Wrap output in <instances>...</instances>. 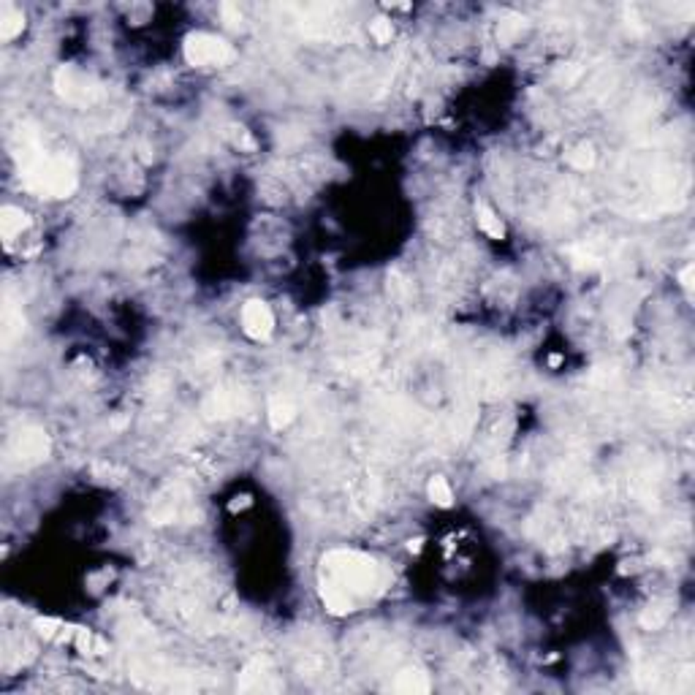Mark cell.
Listing matches in <instances>:
<instances>
[{
  "instance_id": "cell-4",
  "label": "cell",
  "mask_w": 695,
  "mask_h": 695,
  "mask_svg": "<svg viewBox=\"0 0 695 695\" xmlns=\"http://www.w3.org/2000/svg\"><path fill=\"white\" fill-rule=\"evenodd\" d=\"M55 90L60 98H65V101H71V104H82V106L98 101V95H101V87L93 84L90 79H84L82 74H76L74 68H60V71H57Z\"/></svg>"
},
{
  "instance_id": "cell-12",
  "label": "cell",
  "mask_w": 695,
  "mask_h": 695,
  "mask_svg": "<svg viewBox=\"0 0 695 695\" xmlns=\"http://www.w3.org/2000/svg\"><path fill=\"white\" fill-rule=\"evenodd\" d=\"M76 646H79L82 655H104L106 652V641L90 633V630H79L76 633Z\"/></svg>"
},
{
  "instance_id": "cell-18",
  "label": "cell",
  "mask_w": 695,
  "mask_h": 695,
  "mask_svg": "<svg viewBox=\"0 0 695 695\" xmlns=\"http://www.w3.org/2000/svg\"><path fill=\"white\" fill-rule=\"evenodd\" d=\"M220 14H223L226 25H231V27H237V25L242 22V14H239V8H237L234 3H223V6H220Z\"/></svg>"
},
{
  "instance_id": "cell-1",
  "label": "cell",
  "mask_w": 695,
  "mask_h": 695,
  "mask_svg": "<svg viewBox=\"0 0 695 695\" xmlns=\"http://www.w3.org/2000/svg\"><path fill=\"white\" fill-rule=\"evenodd\" d=\"M22 166V182L46 199H65L76 188V169L65 155H44L38 150L36 133L22 131V147L17 152Z\"/></svg>"
},
{
  "instance_id": "cell-10",
  "label": "cell",
  "mask_w": 695,
  "mask_h": 695,
  "mask_svg": "<svg viewBox=\"0 0 695 695\" xmlns=\"http://www.w3.org/2000/svg\"><path fill=\"white\" fill-rule=\"evenodd\" d=\"M294 405L288 402V399H280V396H275L272 402H269V421H272V427L275 430H282V427H288L291 421H294Z\"/></svg>"
},
{
  "instance_id": "cell-14",
  "label": "cell",
  "mask_w": 695,
  "mask_h": 695,
  "mask_svg": "<svg viewBox=\"0 0 695 695\" xmlns=\"http://www.w3.org/2000/svg\"><path fill=\"white\" fill-rule=\"evenodd\" d=\"M430 497H432L434 503L437 506H443V508H449L451 506V500H453V491H451V487H449V481L446 478H440V475H434L432 481H430Z\"/></svg>"
},
{
  "instance_id": "cell-5",
  "label": "cell",
  "mask_w": 695,
  "mask_h": 695,
  "mask_svg": "<svg viewBox=\"0 0 695 695\" xmlns=\"http://www.w3.org/2000/svg\"><path fill=\"white\" fill-rule=\"evenodd\" d=\"M11 453L17 456L22 465H36L41 459H46L49 453V437L38 427H25L14 434L11 440Z\"/></svg>"
},
{
  "instance_id": "cell-16",
  "label": "cell",
  "mask_w": 695,
  "mask_h": 695,
  "mask_svg": "<svg viewBox=\"0 0 695 695\" xmlns=\"http://www.w3.org/2000/svg\"><path fill=\"white\" fill-rule=\"evenodd\" d=\"M370 33H372V38H375L377 44H389L392 41V22L389 19H375L370 25Z\"/></svg>"
},
{
  "instance_id": "cell-20",
  "label": "cell",
  "mask_w": 695,
  "mask_h": 695,
  "mask_svg": "<svg viewBox=\"0 0 695 695\" xmlns=\"http://www.w3.org/2000/svg\"><path fill=\"white\" fill-rule=\"evenodd\" d=\"M682 285H684V291H687V294L693 291V266H687V269L682 272Z\"/></svg>"
},
{
  "instance_id": "cell-19",
  "label": "cell",
  "mask_w": 695,
  "mask_h": 695,
  "mask_svg": "<svg viewBox=\"0 0 695 695\" xmlns=\"http://www.w3.org/2000/svg\"><path fill=\"white\" fill-rule=\"evenodd\" d=\"M36 627H38V633H41L44 639H55L57 627H63V625H60L57 620H38Z\"/></svg>"
},
{
  "instance_id": "cell-15",
  "label": "cell",
  "mask_w": 695,
  "mask_h": 695,
  "mask_svg": "<svg viewBox=\"0 0 695 695\" xmlns=\"http://www.w3.org/2000/svg\"><path fill=\"white\" fill-rule=\"evenodd\" d=\"M568 161H570V166H576V169H592V163H595V155L589 147H576V150L568 152Z\"/></svg>"
},
{
  "instance_id": "cell-11",
  "label": "cell",
  "mask_w": 695,
  "mask_h": 695,
  "mask_svg": "<svg viewBox=\"0 0 695 695\" xmlns=\"http://www.w3.org/2000/svg\"><path fill=\"white\" fill-rule=\"evenodd\" d=\"M25 27V17L19 14L17 8H3L0 14V38H14L17 33H22Z\"/></svg>"
},
{
  "instance_id": "cell-8",
  "label": "cell",
  "mask_w": 695,
  "mask_h": 695,
  "mask_svg": "<svg viewBox=\"0 0 695 695\" xmlns=\"http://www.w3.org/2000/svg\"><path fill=\"white\" fill-rule=\"evenodd\" d=\"M394 690L405 695L430 693V679H427V674H421V671H402L394 682Z\"/></svg>"
},
{
  "instance_id": "cell-13",
  "label": "cell",
  "mask_w": 695,
  "mask_h": 695,
  "mask_svg": "<svg viewBox=\"0 0 695 695\" xmlns=\"http://www.w3.org/2000/svg\"><path fill=\"white\" fill-rule=\"evenodd\" d=\"M668 617H671V608L655 603V606H649V608L641 614V625H644L646 630H658V627H663V625L668 622Z\"/></svg>"
},
{
  "instance_id": "cell-2",
  "label": "cell",
  "mask_w": 695,
  "mask_h": 695,
  "mask_svg": "<svg viewBox=\"0 0 695 695\" xmlns=\"http://www.w3.org/2000/svg\"><path fill=\"white\" fill-rule=\"evenodd\" d=\"M323 565L332 576L326 584L337 587L351 598L353 592H370L375 587V563L370 557H361L353 551H332Z\"/></svg>"
},
{
  "instance_id": "cell-9",
  "label": "cell",
  "mask_w": 695,
  "mask_h": 695,
  "mask_svg": "<svg viewBox=\"0 0 695 695\" xmlns=\"http://www.w3.org/2000/svg\"><path fill=\"white\" fill-rule=\"evenodd\" d=\"M475 215H478V226H481V231H484L487 237H491V239H503V237H506L503 220H500L487 204H478V207H475Z\"/></svg>"
},
{
  "instance_id": "cell-17",
  "label": "cell",
  "mask_w": 695,
  "mask_h": 695,
  "mask_svg": "<svg viewBox=\"0 0 695 695\" xmlns=\"http://www.w3.org/2000/svg\"><path fill=\"white\" fill-rule=\"evenodd\" d=\"M231 142H234L237 147H244V150H253V147H256V142L250 139V133L244 131V128H237V125L231 128Z\"/></svg>"
},
{
  "instance_id": "cell-3",
  "label": "cell",
  "mask_w": 695,
  "mask_h": 695,
  "mask_svg": "<svg viewBox=\"0 0 695 695\" xmlns=\"http://www.w3.org/2000/svg\"><path fill=\"white\" fill-rule=\"evenodd\" d=\"M234 57V49L223 38L209 33H193L185 38V60L190 65H223Z\"/></svg>"
},
{
  "instance_id": "cell-7",
  "label": "cell",
  "mask_w": 695,
  "mask_h": 695,
  "mask_svg": "<svg viewBox=\"0 0 695 695\" xmlns=\"http://www.w3.org/2000/svg\"><path fill=\"white\" fill-rule=\"evenodd\" d=\"M30 226V218L17 207H3L0 209V231H3V237L6 239H11V237H17L22 234V228Z\"/></svg>"
},
{
  "instance_id": "cell-6",
  "label": "cell",
  "mask_w": 695,
  "mask_h": 695,
  "mask_svg": "<svg viewBox=\"0 0 695 695\" xmlns=\"http://www.w3.org/2000/svg\"><path fill=\"white\" fill-rule=\"evenodd\" d=\"M242 329L247 337L266 339L272 334V329H275L272 310H269L263 301H247L242 307Z\"/></svg>"
}]
</instances>
